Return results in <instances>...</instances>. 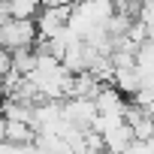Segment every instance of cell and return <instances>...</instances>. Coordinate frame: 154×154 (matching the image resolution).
<instances>
[{
	"instance_id": "cell-4",
	"label": "cell",
	"mask_w": 154,
	"mask_h": 154,
	"mask_svg": "<svg viewBox=\"0 0 154 154\" xmlns=\"http://www.w3.org/2000/svg\"><path fill=\"white\" fill-rule=\"evenodd\" d=\"M6 121V118H3ZM36 139V130L27 124V121H6L3 124V142H12V145H30Z\"/></svg>"
},
{
	"instance_id": "cell-5",
	"label": "cell",
	"mask_w": 154,
	"mask_h": 154,
	"mask_svg": "<svg viewBox=\"0 0 154 154\" xmlns=\"http://www.w3.org/2000/svg\"><path fill=\"white\" fill-rule=\"evenodd\" d=\"M9 57H12V72H18V75H30L33 66H36V51H33V45L15 48V51H9Z\"/></svg>"
},
{
	"instance_id": "cell-1",
	"label": "cell",
	"mask_w": 154,
	"mask_h": 154,
	"mask_svg": "<svg viewBox=\"0 0 154 154\" xmlns=\"http://www.w3.org/2000/svg\"><path fill=\"white\" fill-rule=\"evenodd\" d=\"M36 42V24L33 18H3L0 21V48L15 51V48H27Z\"/></svg>"
},
{
	"instance_id": "cell-6",
	"label": "cell",
	"mask_w": 154,
	"mask_h": 154,
	"mask_svg": "<svg viewBox=\"0 0 154 154\" xmlns=\"http://www.w3.org/2000/svg\"><path fill=\"white\" fill-rule=\"evenodd\" d=\"M12 18H33L39 12V0H6Z\"/></svg>"
},
{
	"instance_id": "cell-2",
	"label": "cell",
	"mask_w": 154,
	"mask_h": 154,
	"mask_svg": "<svg viewBox=\"0 0 154 154\" xmlns=\"http://www.w3.org/2000/svg\"><path fill=\"white\" fill-rule=\"evenodd\" d=\"M124 106H127V97H124L112 82H103L100 91L94 94V109H97V115H121Z\"/></svg>"
},
{
	"instance_id": "cell-3",
	"label": "cell",
	"mask_w": 154,
	"mask_h": 154,
	"mask_svg": "<svg viewBox=\"0 0 154 154\" xmlns=\"http://www.w3.org/2000/svg\"><path fill=\"white\" fill-rule=\"evenodd\" d=\"M112 85H115L124 97H133V94L142 88V75L136 72V66H115V72H112Z\"/></svg>"
},
{
	"instance_id": "cell-7",
	"label": "cell",
	"mask_w": 154,
	"mask_h": 154,
	"mask_svg": "<svg viewBox=\"0 0 154 154\" xmlns=\"http://www.w3.org/2000/svg\"><path fill=\"white\" fill-rule=\"evenodd\" d=\"M3 124L6 121H3V112H0V142H3Z\"/></svg>"
}]
</instances>
